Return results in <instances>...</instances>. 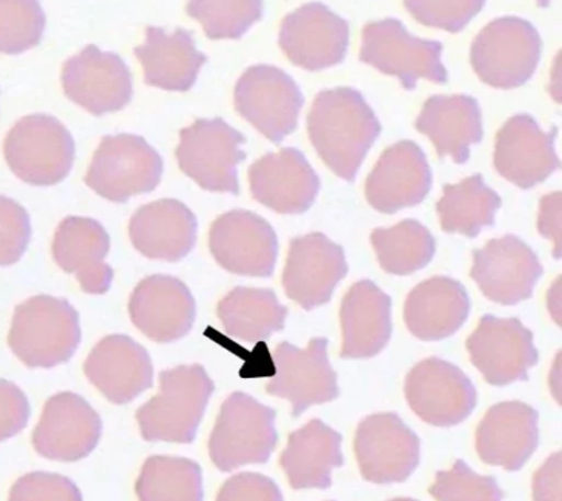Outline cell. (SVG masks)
<instances>
[{
  "instance_id": "cell-1",
  "label": "cell",
  "mask_w": 562,
  "mask_h": 501,
  "mask_svg": "<svg viewBox=\"0 0 562 501\" xmlns=\"http://www.w3.org/2000/svg\"><path fill=\"white\" fill-rule=\"evenodd\" d=\"M307 130L330 171L351 182L381 134V124L359 91L341 87L316 95Z\"/></svg>"
},
{
  "instance_id": "cell-2",
  "label": "cell",
  "mask_w": 562,
  "mask_h": 501,
  "mask_svg": "<svg viewBox=\"0 0 562 501\" xmlns=\"http://www.w3.org/2000/svg\"><path fill=\"white\" fill-rule=\"evenodd\" d=\"M159 391L138 408L139 433L146 442H194L209 399L215 391L202 365H180L160 373Z\"/></svg>"
},
{
  "instance_id": "cell-3",
  "label": "cell",
  "mask_w": 562,
  "mask_h": 501,
  "mask_svg": "<svg viewBox=\"0 0 562 501\" xmlns=\"http://www.w3.org/2000/svg\"><path fill=\"white\" fill-rule=\"evenodd\" d=\"M80 342V317L68 300L38 295L15 308L8 343L29 368L68 363Z\"/></svg>"
},
{
  "instance_id": "cell-4",
  "label": "cell",
  "mask_w": 562,
  "mask_h": 501,
  "mask_svg": "<svg viewBox=\"0 0 562 501\" xmlns=\"http://www.w3.org/2000/svg\"><path fill=\"white\" fill-rule=\"evenodd\" d=\"M3 155L12 173L25 184H59L71 172L76 143L67 126L54 116L29 115L16 122L5 143Z\"/></svg>"
},
{
  "instance_id": "cell-5",
  "label": "cell",
  "mask_w": 562,
  "mask_h": 501,
  "mask_svg": "<svg viewBox=\"0 0 562 501\" xmlns=\"http://www.w3.org/2000/svg\"><path fill=\"white\" fill-rule=\"evenodd\" d=\"M277 412L241 391L222 405L209 439V456L216 468L231 472L246 465L266 464L278 444Z\"/></svg>"
},
{
  "instance_id": "cell-6",
  "label": "cell",
  "mask_w": 562,
  "mask_h": 501,
  "mask_svg": "<svg viewBox=\"0 0 562 501\" xmlns=\"http://www.w3.org/2000/svg\"><path fill=\"white\" fill-rule=\"evenodd\" d=\"M542 41L529 21L504 16L487 24L474 38L470 60L477 77L494 89L512 90L533 77Z\"/></svg>"
},
{
  "instance_id": "cell-7",
  "label": "cell",
  "mask_w": 562,
  "mask_h": 501,
  "mask_svg": "<svg viewBox=\"0 0 562 501\" xmlns=\"http://www.w3.org/2000/svg\"><path fill=\"white\" fill-rule=\"evenodd\" d=\"M162 157L145 138L108 135L94 152L86 184L100 197L121 204L151 193L162 180Z\"/></svg>"
},
{
  "instance_id": "cell-8",
  "label": "cell",
  "mask_w": 562,
  "mask_h": 501,
  "mask_svg": "<svg viewBox=\"0 0 562 501\" xmlns=\"http://www.w3.org/2000/svg\"><path fill=\"white\" fill-rule=\"evenodd\" d=\"M441 43L412 36L398 20L370 23L361 34V62L398 78L404 89H416L418 80L446 84Z\"/></svg>"
},
{
  "instance_id": "cell-9",
  "label": "cell",
  "mask_w": 562,
  "mask_h": 501,
  "mask_svg": "<svg viewBox=\"0 0 562 501\" xmlns=\"http://www.w3.org/2000/svg\"><path fill=\"white\" fill-rule=\"evenodd\" d=\"M246 138L221 117L199 119L180 134L177 159L180 169L211 193L239 194L238 164Z\"/></svg>"
},
{
  "instance_id": "cell-10",
  "label": "cell",
  "mask_w": 562,
  "mask_h": 501,
  "mask_svg": "<svg viewBox=\"0 0 562 501\" xmlns=\"http://www.w3.org/2000/svg\"><path fill=\"white\" fill-rule=\"evenodd\" d=\"M234 102L244 119L278 144L297 128L304 99L289 73L270 65H256L239 78Z\"/></svg>"
},
{
  "instance_id": "cell-11",
  "label": "cell",
  "mask_w": 562,
  "mask_h": 501,
  "mask_svg": "<svg viewBox=\"0 0 562 501\" xmlns=\"http://www.w3.org/2000/svg\"><path fill=\"white\" fill-rule=\"evenodd\" d=\"M273 361L277 374L266 385V391L290 400L293 417L302 415L313 405L338 398L337 373L329 363L326 339H312L306 350L281 343L274 350Z\"/></svg>"
},
{
  "instance_id": "cell-12",
  "label": "cell",
  "mask_w": 562,
  "mask_h": 501,
  "mask_svg": "<svg viewBox=\"0 0 562 501\" xmlns=\"http://www.w3.org/2000/svg\"><path fill=\"white\" fill-rule=\"evenodd\" d=\"M350 42L346 20L324 3L312 2L291 12L279 30V46L295 67L324 71L342 62Z\"/></svg>"
},
{
  "instance_id": "cell-13",
  "label": "cell",
  "mask_w": 562,
  "mask_h": 501,
  "mask_svg": "<svg viewBox=\"0 0 562 501\" xmlns=\"http://www.w3.org/2000/svg\"><path fill=\"white\" fill-rule=\"evenodd\" d=\"M65 95L91 115L122 111L133 99V76L113 52L87 46L64 65Z\"/></svg>"
},
{
  "instance_id": "cell-14",
  "label": "cell",
  "mask_w": 562,
  "mask_h": 501,
  "mask_svg": "<svg viewBox=\"0 0 562 501\" xmlns=\"http://www.w3.org/2000/svg\"><path fill=\"white\" fill-rule=\"evenodd\" d=\"M404 390L414 413L435 426L460 424L477 403L476 389L469 377L439 358L417 364L405 378Z\"/></svg>"
},
{
  "instance_id": "cell-15",
  "label": "cell",
  "mask_w": 562,
  "mask_h": 501,
  "mask_svg": "<svg viewBox=\"0 0 562 501\" xmlns=\"http://www.w3.org/2000/svg\"><path fill=\"white\" fill-rule=\"evenodd\" d=\"M209 248L221 267L238 276L270 277L278 260L272 226L247 210L217 217L209 234Z\"/></svg>"
},
{
  "instance_id": "cell-16",
  "label": "cell",
  "mask_w": 562,
  "mask_h": 501,
  "mask_svg": "<svg viewBox=\"0 0 562 501\" xmlns=\"http://www.w3.org/2000/svg\"><path fill=\"white\" fill-rule=\"evenodd\" d=\"M355 451L361 475L374 483L403 482L420 462V440L395 413L364 418Z\"/></svg>"
},
{
  "instance_id": "cell-17",
  "label": "cell",
  "mask_w": 562,
  "mask_h": 501,
  "mask_svg": "<svg viewBox=\"0 0 562 501\" xmlns=\"http://www.w3.org/2000/svg\"><path fill=\"white\" fill-rule=\"evenodd\" d=\"M474 367L492 386L525 382L538 363L533 334L517 318L485 316L468 339Z\"/></svg>"
},
{
  "instance_id": "cell-18",
  "label": "cell",
  "mask_w": 562,
  "mask_h": 501,
  "mask_svg": "<svg viewBox=\"0 0 562 501\" xmlns=\"http://www.w3.org/2000/svg\"><path fill=\"white\" fill-rule=\"evenodd\" d=\"M102 420L81 396L64 391L52 396L33 431L38 455L58 462L85 459L98 446Z\"/></svg>"
},
{
  "instance_id": "cell-19",
  "label": "cell",
  "mask_w": 562,
  "mask_h": 501,
  "mask_svg": "<svg viewBox=\"0 0 562 501\" xmlns=\"http://www.w3.org/2000/svg\"><path fill=\"white\" fill-rule=\"evenodd\" d=\"M542 273L538 255L513 235L492 239L473 254V281L487 299L501 305L529 299Z\"/></svg>"
},
{
  "instance_id": "cell-20",
  "label": "cell",
  "mask_w": 562,
  "mask_h": 501,
  "mask_svg": "<svg viewBox=\"0 0 562 501\" xmlns=\"http://www.w3.org/2000/svg\"><path fill=\"white\" fill-rule=\"evenodd\" d=\"M347 273L342 248L324 234H308L290 242L282 283L290 299L313 309L328 303Z\"/></svg>"
},
{
  "instance_id": "cell-21",
  "label": "cell",
  "mask_w": 562,
  "mask_h": 501,
  "mask_svg": "<svg viewBox=\"0 0 562 501\" xmlns=\"http://www.w3.org/2000/svg\"><path fill=\"white\" fill-rule=\"evenodd\" d=\"M557 133V128L544 133L529 115L513 116L496 135V171L518 189L542 184L561 166L555 151Z\"/></svg>"
},
{
  "instance_id": "cell-22",
  "label": "cell",
  "mask_w": 562,
  "mask_h": 501,
  "mask_svg": "<svg viewBox=\"0 0 562 501\" xmlns=\"http://www.w3.org/2000/svg\"><path fill=\"white\" fill-rule=\"evenodd\" d=\"M252 198L281 215H302L319 193V178L303 152L282 148L255 161L248 171Z\"/></svg>"
},
{
  "instance_id": "cell-23",
  "label": "cell",
  "mask_w": 562,
  "mask_h": 501,
  "mask_svg": "<svg viewBox=\"0 0 562 501\" xmlns=\"http://www.w3.org/2000/svg\"><path fill=\"white\" fill-rule=\"evenodd\" d=\"M130 317L150 341L171 343L190 333L195 300L180 278L154 274L143 278L131 295Z\"/></svg>"
},
{
  "instance_id": "cell-24",
  "label": "cell",
  "mask_w": 562,
  "mask_h": 501,
  "mask_svg": "<svg viewBox=\"0 0 562 501\" xmlns=\"http://www.w3.org/2000/svg\"><path fill=\"white\" fill-rule=\"evenodd\" d=\"M432 186L425 152L416 143L401 141L383 151L366 182V198L374 210L394 215L428 197Z\"/></svg>"
},
{
  "instance_id": "cell-25",
  "label": "cell",
  "mask_w": 562,
  "mask_h": 501,
  "mask_svg": "<svg viewBox=\"0 0 562 501\" xmlns=\"http://www.w3.org/2000/svg\"><path fill=\"white\" fill-rule=\"evenodd\" d=\"M85 373L91 385L115 405L130 403L154 385L149 352L128 337L102 339L87 356Z\"/></svg>"
},
{
  "instance_id": "cell-26",
  "label": "cell",
  "mask_w": 562,
  "mask_h": 501,
  "mask_svg": "<svg viewBox=\"0 0 562 501\" xmlns=\"http://www.w3.org/2000/svg\"><path fill=\"white\" fill-rule=\"evenodd\" d=\"M538 412L521 402L492 407L476 431V448L487 465L507 470L522 468L538 447Z\"/></svg>"
},
{
  "instance_id": "cell-27",
  "label": "cell",
  "mask_w": 562,
  "mask_h": 501,
  "mask_svg": "<svg viewBox=\"0 0 562 501\" xmlns=\"http://www.w3.org/2000/svg\"><path fill=\"white\" fill-rule=\"evenodd\" d=\"M109 247V235L99 221L71 216L56 229L52 252L56 264L77 277L81 291L103 295L113 281V270L104 263Z\"/></svg>"
},
{
  "instance_id": "cell-28",
  "label": "cell",
  "mask_w": 562,
  "mask_h": 501,
  "mask_svg": "<svg viewBox=\"0 0 562 501\" xmlns=\"http://www.w3.org/2000/svg\"><path fill=\"white\" fill-rule=\"evenodd\" d=\"M135 250L151 260L176 263L190 254L198 239V219L186 204L167 198L146 204L130 221Z\"/></svg>"
},
{
  "instance_id": "cell-29",
  "label": "cell",
  "mask_w": 562,
  "mask_h": 501,
  "mask_svg": "<svg viewBox=\"0 0 562 501\" xmlns=\"http://www.w3.org/2000/svg\"><path fill=\"white\" fill-rule=\"evenodd\" d=\"M134 54L145 69L147 86L178 93L193 89L200 69L207 62L206 55L198 49L193 36L184 29L172 33L147 29L145 43Z\"/></svg>"
},
{
  "instance_id": "cell-30",
  "label": "cell",
  "mask_w": 562,
  "mask_h": 501,
  "mask_svg": "<svg viewBox=\"0 0 562 501\" xmlns=\"http://www.w3.org/2000/svg\"><path fill=\"white\" fill-rule=\"evenodd\" d=\"M341 326L344 360L376 356L391 339L390 296L373 282H357L344 296Z\"/></svg>"
},
{
  "instance_id": "cell-31",
  "label": "cell",
  "mask_w": 562,
  "mask_h": 501,
  "mask_svg": "<svg viewBox=\"0 0 562 501\" xmlns=\"http://www.w3.org/2000/svg\"><path fill=\"white\" fill-rule=\"evenodd\" d=\"M470 314L465 287L450 277H434L414 287L404 307V321L413 337L441 341L461 329Z\"/></svg>"
},
{
  "instance_id": "cell-32",
  "label": "cell",
  "mask_w": 562,
  "mask_h": 501,
  "mask_svg": "<svg viewBox=\"0 0 562 501\" xmlns=\"http://www.w3.org/2000/svg\"><path fill=\"white\" fill-rule=\"evenodd\" d=\"M416 128L430 138L439 157L465 163L470 148L483 138L481 107L470 95H434L422 109Z\"/></svg>"
},
{
  "instance_id": "cell-33",
  "label": "cell",
  "mask_w": 562,
  "mask_h": 501,
  "mask_svg": "<svg viewBox=\"0 0 562 501\" xmlns=\"http://www.w3.org/2000/svg\"><path fill=\"white\" fill-rule=\"evenodd\" d=\"M342 437L321 420H312L290 434L281 464L294 490L329 488L333 470L344 464Z\"/></svg>"
},
{
  "instance_id": "cell-34",
  "label": "cell",
  "mask_w": 562,
  "mask_h": 501,
  "mask_svg": "<svg viewBox=\"0 0 562 501\" xmlns=\"http://www.w3.org/2000/svg\"><path fill=\"white\" fill-rule=\"evenodd\" d=\"M289 309L270 289L235 287L217 305V317L226 333L244 342L268 341L284 329Z\"/></svg>"
},
{
  "instance_id": "cell-35",
  "label": "cell",
  "mask_w": 562,
  "mask_h": 501,
  "mask_svg": "<svg viewBox=\"0 0 562 501\" xmlns=\"http://www.w3.org/2000/svg\"><path fill=\"white\" fill-rule=\"evenodd\" d=\"M499 207V195L487 189L481 175H474L443 189L438 215L443 232L476 238L483 229L495 224Z\"/></svg>"
},
{
  "instance_id": "cell-36",
  "label": "cell",
  "mask_w": 562,
  "mask_h": 501,
  "mask_svg": "<svg viewBox=\"0 0 562 501\" xmlns=\"http://www.w3.org/2000/svg\"><path fill=\"white\" fill-rule=\"evenodd\" d=\"M138 501H203V474L198 462L150 456L135 482Z\"/></svg>"
},
{
  "instance_id": "cell-37",
  "label": "cell",
  "mask_w": 562,
  "mask_h": 501,
  "mask_svg": "<svg viewBox=\"0 0 562 501\" xmlns=\"http://www.w3.org/2000/svg\"><path fill=\"white\" fill-rule=\"evenodd\" d=\"M372 246L386 273L408 276L432 261L437 243L432 234L417 220H403L394 228L376 229Z\"/></svg>"
},
{
  "instance_id": "cell-38",
  "label": "cell",
  "mask_w": 562,
  "mask_h": 501,
  "mask_svg": "<svg viewBox=\"0 0 562 501\" xmlns=\"http://www.w3.org/2000/svg\"><path fill=\"white\" fill-rule=\"evenodd\" d=\"M187 14L212 41H235L261 19L263 0H189Z\"/></svg>"
},
{
  "instance_id": "cell-39",
  "label": "cell",
  "mask_w": 562,
  "mask_h": 501,
  "mask_svg": "<svg viewBox=\"0 0 562 501\" xmlns=\"http://www.w3.org/2000/svg\"><path fill=\"white\" fill-rule=\"evenodd\" d=\"M45 11L38 0H0V54L21 55L42 42Z\"/></svg>"
},
{
  "instance_id": "cell-40",
  "label": "cell",
  "mask_w": 562,
  "mask_h": 501,
  "mask_svg": "<svg viewBox=\"0 0 562 501\" xmlns=\"http://www.w3.org/2000/svg\"><path fill=\"white\" fill-rule=\"evenodd\" d=\"M430 496L438 501H503V491L494 477H483L457 460L450 470L437 474Z\"/></svg>"
},
{
  "instance_id": "cell-41",
  "label": "cell",
  "mask_w": 562,
  "mask_h": 501,
  "mask_svg": "<svg viewBox=\"0 0 562 501\" xmlns=\"http://www.w3.org/2000/svg\"><path fill=\"white\" fill-rule=\"evenodd\" d=\"M486 0H404L405 10L426 27L459 33L485 7Z\"/></svg>"
},
{
  "instance_id": "cell-42",
  "label": "cell",
  "mask_w": 562,
  "mask_h": 501,
  "mask_svg": "<svg viewBox=\"0 0 562 501\" xmlns=\"http://www.w3.org/2000/svg\"><path fill=\"white\" fill-rule=\"evenodd\" d=\"M32 239L27 210L15 200L0 195V267L19 263Z\"/></svg>"
},
{
  "instance_id": "cell-43",
  "label": "cell",
  "mask_w": 562,
  "mask_h": 501,
  "mask_svg": "<svg viewBox=\"0 0 562 501\" xmlns=\"http://www.w3.org/2000/svg\"><path fill=\"white\" fill-rule=\"evenodd\" d=\"M10 501H82V496L64 475L30 472L12 486Z\"/></svg>"
},
{
  "instance_id": "cell-44",
  "label": "cell",
  "mask_w": 562,
  "mask_h": 501,
  "mask_svg": "<svg viewBox=\"0 0 562 501\" xmlns=\"http://www.w3.org/2000/svg\"><path fill=\"white\" fill-rule=\"evenodd\" d=\"M216 501H284L281 490L272 479L256 472L231 477L221 487Z\"/></svg>"
},
{
  "instance_id": "cell-45",
  "label": "cell",
  "mask_w": 562,
  "mask_h": 501,
  "mask_svg": "<svg viewBox=\"0 0 562 501\" xmlns=\"http://www.w3.org/2000/svg\"><path fill=\"white\" fill-rule=\"evenodd\" d=\"M29 420L27 396L14 383L0 378V442L21 433Z\"/></svg>"
},
{
  "instance_id": "cell-46",
  "label": "cell",
  "mask_w": 562,
  "mask_h": 501,
  "mask_svg": "<svg viewBox=\"0 0 562 501\" xmlns=\"http://www.w3.org/2000/svg\"><path fill=\"white\" fill-rule=\"evenodd\" d=\"M561 468L560 452L544 462L533 478L535 501H561Z\"/></svg>"
},
{
  "instance_id": "cell-47",
  "label": "cell",
  "mask_w": 562,
  "mask_h": 501,
  "mask_svg": "<svg viewBox=\"0 0 562 501\" xmlns=\"http://www.w3.org/2000/svg\"><path fill=\"white\" fill-rule=\"evenodd\" d=\"M539 234L555 242V257L561 255V193L547 195L540 202Z\"/></svg>"
},
{
  "instance_id": "cell-48",
  "label": "cell",
  "mask_w": 562,
  "mask_h": 501,
  "mask_svg": "<svg viewBox=\"0 0 562 501\" xmlns=\"http://www.w3.org/2000/svg\"><path fill=\"white\" fill-rule=\"evenodd\" d=\"M536 2H538V7L547 8L551 0H536Z\"/></svg>"
},
{
  "instance_id": "cell-49",
  "label": "cell",
  "mask_w": 562,
  "mask_h": 501,
  "mask_svg": "<svg viewBox=\"0 0 562 501\" xmlns=\"http://www.w3.org/2000/svg\"><path fill=\"white\" fill-rule=\"evenodd\" d=\"M391 501H417V500H413V499H394V500H391Z\"/></svg>"
}]
</instances>
